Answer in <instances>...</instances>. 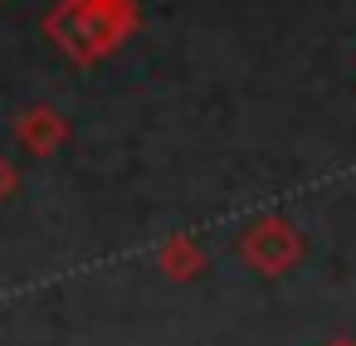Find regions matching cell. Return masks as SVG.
<instances>
[{
    "label": "cell",
    "instance_id": "6da1fadb",
    "mask_svg": "<svg viewBox=\"0 0 356 346\" xmlns=\"http://www.w3.org/2000/svg\"><path fill=\"white\" fill-rule=\"evenodd\" d=\"M0 186H6V171H0Z\"/></svg>",
    "mask_w": 356,
    "mask_h": 346
}]
</instances>
